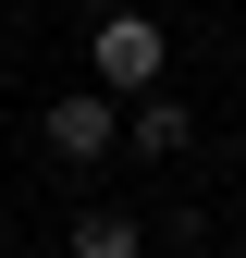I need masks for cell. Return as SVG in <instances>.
Masks as SVG:
<instances>
[{
    "mask_svg": "<svg viewBox=\"0 0 246 258\" xmlns=\"http://www.w3.org/2000/svg\"><path fill=\"white\" fill-rule=\"evenodd\" d=\"M86 61H99V86H111V99H136V86H160V61H172V37H160L148 13H111L99 37H86Z\"/></svg>",
    "mask_w": 246,
    "mask_h": 258,
    "instance_id": "7a4b0ae2",
    "label": "cell"
},
{
    "mask_svg": "<svg viewBox=\"0 0 246 258\" xmlns=\"http://www.w3.org/2000/svg\"><path fill=\"white\" fill-rule=\"evenodd\" d=\"M37 136H49V160H74V172H86V160L123 148V99H111V86H74V99L37 111Z\"/></svg>",
    "mask_w": 246,
    "mask_h": 258,
    "instance_id": "6da1fadb",
    "label": "cell"
},
{
    "mask_svg": "<svg viewBox=\"0 0 246 258\" xmlns=\"http://www.w3.org/2000/svg\"><path fill=\"white\" fill-rule=\"evenodd\" d=\"M123 148L136 160H184L197 148V111H184L172 86H136V99H123Z\"/></svg>",
    "mask_w": 246,
    "mask_h": 258,
    "instance_id": "3957f363",
    "label": "cell"
},
{
    "mask_svg": "<svg viewBox=\"0 0 246 258\" xmlns=\"http://www.w3.org/2000/svg\"><path fill=\"white\" fill-rule=\"evenodd\" d=\"M74 258H148V221H123V209H86V221H74Z\"/></svg>",
    "mask_w": 246,
    "mask_h": 258,
    "instance_id": "277c9868",
    "label": "cell"
}]
</instances>
